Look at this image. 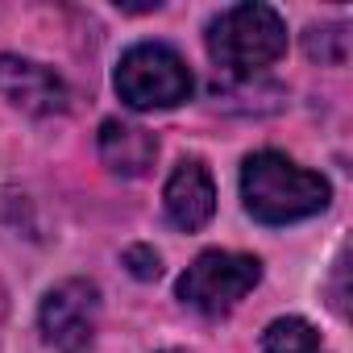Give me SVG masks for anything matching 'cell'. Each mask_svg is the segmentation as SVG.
Returning a JSON list of instances; mask_svg holds the SVG:
<instances>
[{
	"label": "cell",
	"instance_id": "1",
	"mask_svg": "<svg viewBox=\"0 0 353 353\" xmlns=\"http://www.w3.org/2000/svg\"><path fill=\"white\" fill-rule=\"evenodd\" d=\"M241 200L245 212L262 225H291L307 221L328 208L332 188L324 174L303 170L279 150H258L241 162Z\"/></svg>",
	"mask_w": 353,
	"mask_h": 353
},
{
	"label": "cell",
	"instance_id": "2",
	"mask_svg": "<svg viewBox=\"0 0 353 353\" xmlns=\"http://www.w3.org/2000/svg\"><path fill=\"white\" fill-rule=\"evenodd\" d=\"M208 54L225 75L250 79L287 54V26L270 5L245 0L208 21Z\"/></svg>",
	"mask_w": 353,
	"mask_h": 353
},
{
	"label": "cell",
	"instance_id": "3",
	"mask_svg": "<svg viewBox=\"0 0 353 353\" xmlns=\"http://www.w3.org/2000/svg\"><path fill=\"white\" fill-rule=\"evenodd\" d=\"M117 96L133 108V112H154V108H174L183 104L196 88L192 67L183 63V54L166 46V42H137L121 54L117 63Z\"/></svg>",
	"mask_w": 353,
	"mask_h": 353
},
{
	"label": "cell",
	"instance_id": "4",
	"mask_svg": "<svg viewBox=\"0 0 353 353\" xmlns=\"http://www.w3.org/2000/svg\"><path fill=\"white\" fill-rule=\"evenodd\" d=\"M262 283V262L254 254H237V250H204L174 283L188 307L204 312V316H225L233 312L254 287Z\"/></svg>",
	"mask_w": 353,
	"mask_h": 353
},
{
	"label": "cell",
	"instance_id": "5",
	"mask_svg": "<svg viewBox=\"0 0 353 353\" xmlns=\"http://www.w3.org/2000/svg\"><path fill=\"white\" fill-rule=\"evenodd\" d=\"M96 324H100V287L88 279H67L50 287L38 307L42 341L54 353H83L96 336Z\"/></svg>",
	"mask_w": 353,
	"mask_h": 353
},
{
	"label": "cell",
	"instance_id": "6",
	"mask_svg": "<svg viewBox=\"0 0 353 353\" xmlns=\"http://www.w3.org/2000/svg\"><path fill=\"white\" fill-rule=\"evenodd\" d=\"M0 100H9L30 117H54V112H67L71 92L50 67L17 54H0Z\"/></svg>",
	"mask_w": 353,
	"mask_h": 353
},
{
	"label": "cell",
	"instance_id": "7",
	"mask_svg": "<svg viewBox=\"0 0 353 353\" xmlns=\"http://www.w3.org/2000/svg\"><path fill=\"white\" fill-rule=\"evenodd\" d=\"M162 208H166V221L183 233H196L212 221L216 212V183L200 158H183L179 166L170 170L166 179V192H162Z\"/></svg>",
	"mask_w": 353,
	"mask_h": 353
},
{
	"label": "cell",
	"instance_id": "8",
	"mask_svg": "<svg viewBox=\"0 0 353 353\" xmlns=\"http://www.w3.org/2000/svg\"><path fill=\"white\" fill-rule=\"evenodd\" d=\"M100 158L121 179H141L158 158V141L150 129L129 121H104L100 125Z\"/></svg>",
	"mask_w": 353,
	"mask_h": 353
},
{
	"label": "cell",
	"instance_id": "9",
	"mask_svg": "<svg viewBox=\"0 0 353 353\" xmlns=\"http://www.w3.org/2000/svg\"><path fill=\"white\" fill-rule=\"evenodd\" d=\"M262 353H328V349L303 316H279L262 332Z\"/></svg>",
	"mask_w": 353,
	"mask_h": 353
},
{
	"label": "cell",
	"instance_id": "10",
	"mask_svg": "<svg viewBox=\"0 0 353 353\" xmlns=\"http://www.w3.org/2000/svg\"><path fill=\"white\" fill-rule=\"evenodd\" d=\"M307 54L328 63V67H341L349 59V30L345 26H320V30H307Z\"/></svg>",
	"mask_w": 353,
	"mask_h": 353
},
{
	"label": "cell",
	"instance_id": "11",
	"mask_svg": "<svg viewBox=\"0 0 353 353\" xmlns=\"http://www.w3.org/2000/svg\"><path fill=\"white\" fill-rule=\"evenodd\" d=\"M125 266H129V274L141 279V283H150V279L162 274V258H158V250H150V245H129V250H125Z\"/></svg>",
	"mask_w": 353,
	"mask_h": 353
},
{
	"label": "cell",
	"instance_id": "12",
	"mask_svg": "<svg viewBox=\"0 0 353 353\" xmlns=\"http://www.w3.org/2000/svg\"><path fill=\"white\" fill-rule=\"evenodd\" d=\"M162 353H188V349H162Z\"/></svg>",
	"mask_w": 353,
	"mask_h": 353
}]
</instances>
